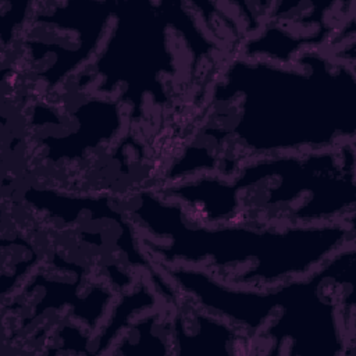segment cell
Wrapping results in <instances>:
<instances>
[{
  "label": "cell",
  "mask_w": 356,
  "mask_h": 356,
  "mask_svg": "<svg viewBox=\"0 0 356 356\" xmlns=\"http://www.w3.org/2000/svg\"><path fill=\"white\" fill-rule=\"evenodd\" d=\"M220 222L321 224L353 221L355 145L302 156H270L243 164L235 178H220Z\"/></svg>",
  "instance_id": "cell-3"
},
{
  "label": "cell",
  "mask_w": 356,
  "mask_h": 356,
  "mask_svg": "<svg viewBox=\"0 0 356 356\" xmlns=\"http://www.w3.org/2000/svg\"><path fill=\"white\" fill-rule=\"evenodd\" d=\"M216 93H243L235 135L257 152L327 150L353 143L356 99L353 67L302 51L293 67L232 63Z\"/></svg>",
  "instance_id": "cell-2"
},
{
  "label": "cell",
  "mask_w": 356,
  "mask_h": 356,
  "mask_svg": "<svg viewBox=\"0 0 356 356\" xmlns=\"http://www.w3.org/2000/svg\"><path fill=\"white\" fill-rule=\"evenodd\" d=\"M171 307L167 313H153L143 320L129 323L115 343L113 353L122 355H147L146 346H153L154 353H171Z\"/></svg>",
  "instance_id": "cell-5"
},
{
  "label": "cell",
  "mask_w": 356,
  "mask_h": 356,
  "mask_svg": "<svg viewBox=\"0 0 356 356\" xmlns=\"http://www.w3.org/2000/svg\"><path fill=\"white\" fill-rule=\"evenodd\" d=\"M171 353L253 355L252 339L184 295L171 305Z\"/></svg>",
  "instance_id": "cell-4"
},
{
  "label": "cell",
  "mask_w": 356,
  "mask_h": 356,
  "mask_svg": "<svg viewBox=\"0 0 356 356\" xmlns=\"http://www.w3.org/2000/svg\"><path fill=\"white\" fill-rule=\"evenodd\" d=\"M157 266H185L242 288H268L310 274L355 242L353 221L204 222L178 200L138 189L121 200Z\"/></svg>",
  "instance_id": "cell-1"
}]
</instances>
